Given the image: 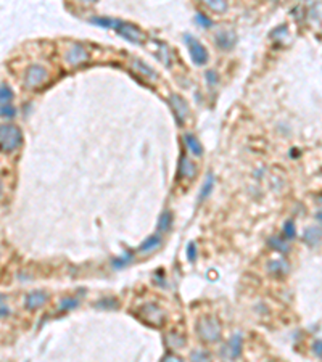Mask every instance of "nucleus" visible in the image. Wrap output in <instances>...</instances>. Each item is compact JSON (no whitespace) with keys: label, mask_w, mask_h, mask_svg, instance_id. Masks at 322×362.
<instances>
[{"label":"nucleus","mask_w":322,"mask_h":362,"mask_svg":"<svg viewBox=\"0 0 322 362\" xmlns=\"http://www.w3.org/2000/svg\"><path fill=\"white\" fill-rule=\"evenodd\" d=\"M92 24H97L100 27H107V29H115L122 39H126L132 44H144L145 42V34L142 32L137 26L131 24L127 21H119V20H111V18H100L93 16L90 18Z\"/></svg>","instance_id":"1"},{"label":"nucleus","mask_w":322,"mask_h":362,"mask_svg":"<svg viewBox=\"0 0 322 362\" xmlns=\"http://www.w3.org/2000/svg\"><path fill=\"white\" fill-rule=\"evenodd\" d=\"M197 333L206 343H216L221 340V323L213 316H203L197 322Z\"/></svg>","instance_id":"2"},{"label":"nucleus","mask_w":322,"mask_h":362,"mask_svg":"<svg viewBox=\"0 0 322 362\" xmlns=\"http://www.w3.org/2000/svg\"><path fill=\"white\" fill-rule=\"evenodd\" d=\"M23 142V132L13 124H4L0 127V145L4 153H12Z\"/></svg>","instance_id":"3"},{"label":"nucleus","mask_w":322,"mask_h":362,"mask_svg":"<svg viewBox=\"0 0 322 362\" xmlns=\"http://www.w3.org/2000/svg\"><path fill=\"white\" fill-rule=\"evenodd\" d=\"M137 317L140 320H144L145 323L151 327H159L165 323V312L161 311L159 306L153 303H147L144 304L142 308H139V312H137Z\"/></svg>","instance_id":"4"},{"label":"nucleus","mask_w":322,"mask_h":362,"mask_svg":"<svg viewBox=\"0 0 322 362\" xmlns=\"http://www.w3.org/2000/svg\"><path fill=\"white\" fill-rule=\"evenodd\" d=\"M184 41L187 44V49H188V55H190V58L195 64L198 66H203L208 63V58H210V55H208V50L205 49V45L197 41L194 36L190 34H185Z\"/></svg>","instance_id":"5"},{"label":"nucleus","mask_w":322,"mask_h":362,"mask_svg":"<svg viewBox=\"0 0 322 362\" xmlns=\"http://www.w3.org/2000/svg\"><path fill=\"white\" fill-rule=\"evenodd\" d=\"M47 78H49V73H47V70L44 68V66L33 64L24 73V84L27 85V87L34 89V87L42 85L47 81Z\"/></svg>","instance_id":"6"},{"label":"nucleus","mask_w":322,"mask_h":362,"mask_svg":"<svg viewBox=\"0 0 322 362\" xmlns=\"http://www.w3.org/2000/svg\"><path fill=\"white\" fill-rule=\"evenodd\" d=\"M169 102H171V108L174 111V116H176L177 122H179V124H184L185 119L188 118V113H190L187 102L181 97V95H177V93L171 95Z\"/></svg>","instance_id":"7"},{"label":"nucleus","mask_w":322,"mask_h":362,"mask_svg":"<svg viewBox=\"0 0 322 362\" xmlns=\"http://www.w3.org/2000/svg\"><path fill=\"white\" fill-rule=\"evenodd\" d=\"M66 61L73 66H79L87 61V50L81 44H73L71 49L66 52Z\"/></svg>","instance_id":"8"},{"label":"nucleus","mask_w":322,"mask_h":362,"mask_svg":"<svg viewBox=\"0 0 322 362\" xmlns=\"http://www.w3.org/2000/svg\"><path fill=\"white\" fill-rule=\"evenodd\" d=\"M47 300H49V297H47L45 291H42V290L31 291V293L26 297V300H24V308L29 309V311H34V309H37V308L44 306V304L47 303Z\"/></svg>","instance_id":"9"},{"label":"nucleus","mask_w":322,"mask_h":362,"mask_svg":"<svg viewBox=\"0 0 322 362\" xmlns=\"http://www.w3.org/2000/svg\"><path fill=\"white\" fill-rule=\"evenodd\" d=\"M240 351H242V337L240 333H235L229 340V343H227V346H224L222 356L227 359H235L240 356Z\"/></svg>","instance_id":"10"},{"label":"nucleus","mask_w":322,"mask_h":362,"mask_svg":"<svg viewBox=\"0 0 322 362\" xmlns=\"http://www.w3.org/2000/svg\"><path fill=\"white\" fill-rule=\"evenodd\" d=\"M163 245V240H161V237L159 235H150L147 240H144L140 243L139 246V253H144V254H150V253H153L156 251L159 246Z\"/></svg>","instance_id":"11"},{"label":"nucleus","mask_w":322,"mask_h":362,"mask_svg":"<svg viewBox=\"0 0 322 362\" xmlns=\"http://www.w3.org/2000/svg\"><path fill=\"white\" fill-rule=\"evenodd\" d=\"M235 34L232 31H222L216 36V44L221 47L222 50H231L235 45Z\"/></svg>","instance_id":"12"},{"label":"nucleus","mask_w":322,"mask_h":362,"mask_svg":"<svg viewBox=\"0 0 322 362\" xmlns=\"http://www.w3.org/2000/svg\"><path fill=\"white\" fill-rule=\"evenodd\" d=\"M303 240L309 246H316L322 242V228L317 227H308L303 234Z\"/></svg>","instance_id":"13"},{"label":"nucleus","mask_w":322,"mask_h":362,"mask_svg":"<svg viewBox=\"0 0 322 362\" xmlns=\"http://www.w3.org/2000/svg\"><path fill=\"white\" fill-rule=\"evenodd\" d=\"M268 271H269V274L276 275V277H283V275L288 274L290 268H288V264L283 261V259H276V261H271V262H269Z\"/></svg>","instance_id":"14"},{"label":"nucleus","mask_w":322,"mask_h":362,"mask_svg":"<svg viewBox=\"0 0 322 362\" xmlns=\"http://www.w3.org/2000/svg\"><path fill=\"white\" fill-rule=\"evenodd\" d=\"M179 174L185 179H194L197 174V168L190 159H187L185 156L181 158V163H179Z\"/></svg>","instance_id":"15"},{"label":"nucleus","mask_w":322,"mask_h":362,"mask_svg":"<svg viewBox=\"0 0 322 362\" xmlns=\"http://www.w3.org/2000/svg\"><path fill=\"white\" fill-rule=\"evenodd\" d=\"M184 140H185V145H187L188 150H190L192 155H195V156H202V155H203L202 144L198 142V139H197L194 134H185V136H184Z\"/></svg>","instance_id":"16"},{"label":"nucleus","mask_w":322,"mask_h":362,"mask_svg":"<svg viewBox=\"0 0 322 362\" xmlns=\"http://www.w3.org/2000/svg\"><path fill=\"white\" fill-rule=\"evenodd\" d=\"M202 2L214 13L222 15L227 10V0H202Z\"/></svg>","instance_id":"17"},{"label":"nucleus","mask_w":322,"mask_h":362,"mask_svg":"<svg viewBox=\"0 0 322 362\" xmlns=\"http://www.w3.org/2000/svg\"><path fill=\"white\" fill-rule=\"evenodd\" d=\"M213 185H214V177H213V174H208L203 185H202V190H200V202H203V200L210 196V193L213 192Z\"/></svg>","instance_id":"18"},{"label":"nucleus","mask_w":322,"mask_h":362,"mask_svg":"<svg viewBox=\"0 0 322 362\" xmlns=\"http://www.w3.org/2000/svg\"><path fill=\"white\" fill-rule=\"evenodd\" d=\"M171 225H173V214L169 211H165L163 214H161L159 222H158L159 232H168L169 228H171Z\"/></svg>","instance_id":"19"},{"label":"nucleus","mask_w":322,"mask_h":362,"mask_svg":"<svg viewBox=\"0 0 322 362\" xmlns=\"http://www.w3.org/2000/svg\"><path fill=\"white\" fill-rule=\"evenodd\" d=\"M132 66H134L136 70H139L142 74H145L147 78L150 76L151 79H156V73H155L153 70H151V68H148V66H147L145 63H142L140 60H134V64H132Z\"/></svg>","instance_id":"20"},{"label":"nucleus","mask_w":322,"mask_h":362,"mask_svg":"<svg viewBox=\"0 0 322 362\" xmlns=\"http://www.w3.org/2000/svg\"><path fill=\"white\" fill-rule=\"evenodd\" d=\"M0 113H2L4 119H12V118L16 116V108L13 107L12 103H2V107H0Z\"/></svg>","instance_id":"21"},{"label":"nucleus","mask_w":322,"mask_h":362,"mask_svg":"<svg viewBox=\"0 0 322 362\" xmlns=\"http://www.w3.org/2000/svg\"><path fill=\"white\" fill-rule=\"evenodd\" d=\"M13 98V92L8 87L5 82H2V90H0V102L2 103H12Z\"/></svg>","instance_id":"22"},{"label":"nucleus","mask_w":322,"mask_h":362,"mask_svg":"<svg viewBox=\"0 0 322 362\" xmlns=\"http://www.w3.org/2000/svg\"><path fill=\"white\" fill-rule=\"evenodd\" d=\"M78 304H79V301L76 298H65L60 303V311H70V309L78 306Z\"/></svg>","instance_id":"23"},{"label":"nucleus","mask_w":322,"mask_h":362,"mask_svg":"<svg viewBox=\"0 0 322 362\" xmlns=\"http://www.w3.org/2000/svg\"><path fill=\"white\" fill-rule=\"evenodd\" d=\"M185 254H187V258L190 262H195L197 259V245L194 242H190L187 245V248H185Z\"/></svg>","instance_id":"24"},{"label":"nucleus","mask_w":322,"mask_h":362,"mask_svg":"<svg viewBox=\"0 0 322 362\" xmlns=\"http://www.w3.org/2000/svg\"><path fill=\"white\" fill-rule=\"evenodd\" d=\"M131 254H124V256H121V258H116V259H113V266H115L116 269L119 268H124V266L131 261Z\"/></svg>","instance_id":"25"},{"label":"nucleus","mask_w":322,"mask_h":362,"mask_svg":"<svg viewBox=\"0 0 322 362\" xmlns=\"http://www.w3.org/2000/svg\"><path fill=\"white\" fill-rule=\"evenodd\" d=\"M283 232H285L287 238H293L295 237V224H293L292 221H287L285 225H283Z\"/></svg>","instance_id":"26"},{"label":"nucleus","mask_w":322,"mask_h":362,"mask_svg":"<svg viewBox=\"0 0 322 362\" xmlns=\"http://www.w3.org/2000/svg\"><path fill=\"white\" fill-rule=\"evenodd\" d=\"M195 20H197L198 24L203 26V27H211V20H210V18H208V16L202 15V13H198V15L195 16Z\"/></svg>","instance_id":"27"},{"label":"nucleus","mask_w":322,"mask_h":362,"mask_svg":"<svg viewBox=\"0 0 322 362\" xmlns=\"http://www.w3.org/2000/svg\"><path fill=\"white\" fill-rule=\"evenodd\" d=\"M271 242H274V243H277V245H272V248H277V250H280V251H287L288 250V246L283 243V242H280L279 238H272Z\"/></svg>","instance_id":"28"},{"label":"nucleus","mask_w":322,"mask_h":362,"mask_svg":"<svg viewBox=\"0 0 322 362\" xmlns=\"http://www.w3.org/2000/svg\"><path fill=\"white\" fill-rule=\"evenodd\" d=\"M312 352H314V354H316L317 357L322 359V341H320V340L316 341L314 345H312Z\"/></svg>","instance_id":"29"},{"label":"nucleus","mask_w":322,"mask_h":362,"mask_svg":"<svg viewBox=\"0 0 322 362\" xmlns=\"http://www.w3.org/2000/svg\"><path fill=\"white\" fill-rule=\"evenodd\" d=\"M5 316H8V308L5 306V303L2 301V317H5Z\"/></svg>","instance_id":"30"},{"label":"nucleus","mask_w":322,"mask_h":362,"mask_svg":"<svg viewBox=\"0 0 322 362\" xmlns=\"http://www.w3.org/2000/svg\"><path fill=\"white\" fill-rule=\"evenodd\" d=\"M316 219L319 222H322V209H319V211L316 213Z\"/></svg>","instance_id":"31"},{"label":"nucleus","mask_w":322,"mask_h":362,"mask_svg":"<svg viewBox=\"0 0 322 362\" xmlns=\"http://www.w3.org/2000/svg\"><path fill=\"white\" fill-rule=\"evenodd\" d=\"M86 2H97V0H86Z\"/></svg>","instance_id":"32"}]
</instances>
